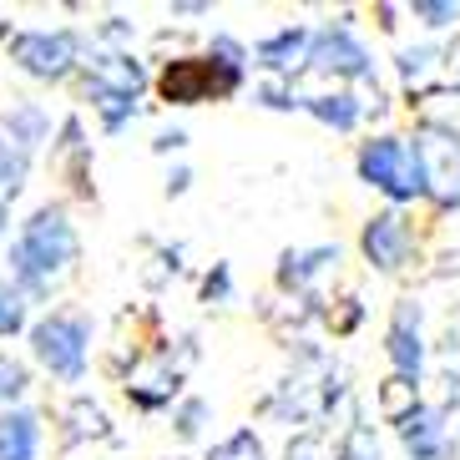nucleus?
Listing matches in <instances>:
<instances>
[{"mask_svg":"<svg viewBox=\"0 0 460 460\" xmlns=\"http://www.w3.org/2000/svg\"><path fill=\"white\" fill-rule=\"evenodd\" d=\"M21 324H26V298H21V288L0 279V334H15Z\"/></svg>","mask_w":460,"mask_h":460,"instance_id":"obj_16","label":"nucleus"},{"mask_svg":"<svg viewBox=\"0 0 460 460\" xmlns=\"http://www.w3.org/2000/svg\"><path fill=\"white\" fill-rule=\"evenodd\" d=\"M213 294H228V269H217V279H208V298Z\"/></svg>","mask_w":460,"mask_h":460,"instance_id":"obj_21","label":"nucleus"},{"mask_svg":"<svg viewBox=\"0 0 460 460\" xmlns=\"http://www.w3.org/2000/svg\"><path fill=\"white\" fill-rule=\"evenodd\" d=\"M208 460H269V456H263V440H258L253 430H238L233 440H223Z\"/></svg>","mask_w":460,"mask_h":460,"instance_id":"obj_15","label":"nucleus"},{"mask_svg":"<svg viewBox=\"0 0 460 460\" xmlns=\"http://www.w3.org/2000/svg\"><path fill=\"white\" fill-rule=\"evenodd\" d=\"M86 86H92V107L102 111V122L117 132L127 117H137V92H142V71L127 56H96L86 61Z\"/></svg>","mask_w":460,"mask_h":460,"instance_id":"obj_4","label":"nucleus"},{"mask_svg":"<svg viewBox=\"0 0 460 460\" xmlns=\"http://www.w3.org/2000/svg\"><path fill=\"white\" fill-rule=\"evenodd\" d=\"M198 420H203V405H188V415H182V435L198 430Z\"/></svg>","mask_w":460,"mask_h":460,"instance_id":"obj_20","label":"nucleus"},{"mask_svg":"<svg viewBox=\"0 0 460 460\" xmlns=\"http://www.w3.org/2000/svg\"><path fill=\"white\" fill-rule=\"evenodd\" d=\"M415 15H425V26H450V21L460 15V5H430V0H420Z\"/></svg>","mask_w":460,"mask_h":460,"instance_id":"obj_19","label":"nucleus"},{"mask_svg":"<svg viewBox=\"0 0 460 460\" xmlns=\"http://www.w3.org/2000/svg\"><path fill=\"white\" fill-rule=\"evenodd\" d=\"M0 238H5V203H0Z\"/></svg>","mask_w":460,"mask_h":460,"instance_id":"obj_22","label":"nucleus"},{"mask_svg":"<svg viewBox=\"0 0 460 460\" xmlns=\"http://www.w3.org/2000/svg\"><path fill=\"white\" fill-rule=\"evenodd\" d=\"M86 344H92V324H86L82 314H51V319L36 324V334H31L36 359H41L51 375H61V379H82Z\"/></svg>","mask_w":460,"mask_h":460,"instance_id":"obj_5","label":"nucleus"},{"mask_svg":"<svg viewBox=\"0 0 460 460\" xmlns=\"http://www.w3.org/2000/svg\"><path fill=\"white\" fill-rule=\"evenodd\" d=\"M390 359L394 369H400V379L420 375V359H425V349H420V309H400L394 314V329H390Z\"/></svg>","mask_w":460,"mask_h":460,"instance_id":"obj_10","label":"nucleus"},{"mask_svg":"<svg viewBox=\"0 0 460 460\" xmlns=\"http://www.w3.org/2000/svg\"><path fill=\"white\" fill-rule=\"evenodd\" d=\"M410 253V228L400 213H379L365 223V258L375 269H400Z\"/></svg>","mask_w":460,"mask_h":460,"instance_id":"obj_8","label":"nucleus"},{"mask_svg":"<svg viewBox=\"0 0 460 460\" xmlns=\"http://www.w3.org/2000/svg\"><path fill=\"white\" fill-rule=\"evenodd\" d=\"M359 177L369 188H379L385 198L405 203V198H425V167H420V152L400 137H379V142H365L359 152Z\"/></svg>","mask_w":460,"mask_h":460,"instance_id":"obj_2","label":"nucleus"},{"mask_svg":"<svg viewBox=\"0 0 460 460\" xmlns=\"http://www.w3.org/2000/svg\"><path fill=\"white\" fill-rule=\"evenodd\" d=\"M5 127H11L15 152H26V147H36V142H41L46 117H41V107H21V111H11V117H5Z\"/></svg>","mask_w":460,"mask_h":460,"instance_id":"obj_14","label":"nucleus"},{"mask_svg":"<svg viewBox=\"0 0 460 460\" xmlns=\"http://www.w3.org/2000/svg\"><path fill=\"white\" fill-rule=\"evenodd\" d=\"M21 182H26V152L0 142V192H21Z\"/></svg>","mask_w":460,"mask_h":460,"instance_id":"obj_17","label":"nucleus"},{"mask_svg":"<svg viewBox=\"0 0 460 460\" xmlns=\"http://www.w3.org/2000/svg\"><path fill=\"white\" fill-rule=\"evenodd\" d=\"M309 66L339 71V76H359V82H375V61H369V51L354 41L349 31H324V36H314Z\"/></svg>","mask_w":460,"mask_h":460,"instance_id":"obj_7","label":"nucleus"},{"mask_svg":"<svg viewBox=\"0 0 460 460\" xmlns=\"http://www.w3.org/2000/svg\"><path fill=\"white\" fill-rule=\"evenodd\" d=\"M41 450V425L26 410H5L0 415V460H36Z\"/></svg>","mask_w":460,"mask_h":460,"instance_id":"obj_9","label":"nucleus"},{"mask_svg":"<svg viewBox=\"0 0 460 460\" xmlns=\"http://www.w3.org/2000/svg\"><path fill=\"white\" fill-rule=\"evenodd\" d=\"M11 61H21V71L41 82H61L76 66V36L71 31H21L11 36Z\"/></svg>","mask_w":460,"mask_h":460,"instance_id":"obj_6","label":"nucleus"},{"mask_svg":"<svg viewBox=\"0 0 460 460\" xmlns=\"http://www.w3.org/2000/svg\"><path fill=\"white\" fill-rule=\"evenodd\" d=\"M309 46H314V31H279L273 41L258 46V61L269 71H294V66H309Z\"/></svg>","mask_w":460,"mask_h":460,"instance_id":"obj_11","label":"nucleus"},{"mask_svg":"<svg viewBox=\"0 0 460 460\" xmlns=\"http://www.w3.org/2000/svg\"><path fill=\"white\" fill-rule=\"evenodd\" d=\"M21 390H26V369L15 365V359H5V354H0V400H15Z\"/></svg>","mask_w":460,"mask_h":460,"instance_id":"obj_18","label":"nucleus"},{"mask_svg":"<svg viewBox=\"0 0 460 460\" xmlns=\"http://www.w3.org/2000/svg\"><path fill=\"white\" fill-rule=\"evenodd\" d=\"M238 82H243V71L228 66V61H213V56H182V61H167V71L157 76V92H163L172 107H198V102L233 96Z\"/></svg>","mask_w":460,"mask_h":460,"instance_id":"obj_3","label":"nucleus"},{"mask_svg":"<svg viewBox=\"0 0 460 460\" xmlns=\"http://www.w3.org/2000/svg\"><path fill=\"white\" fill-rule=\"evenodd\" d=\"M298 107H304V111H314L319 122L339 127V132H349V127L359 122V102H354V96H304Z\"/></svg>","mask_w":460,"mask_h":460,"instance_id":"obj_13","label":"nucleus"},{"mask_svg":"<svg viewBox=\"0 0 460 460\" xmlns=\"http://www.w3.org/2000/svg\"><path fill=\"white\" fill-rule=\"evenodd\" d=\"M76 263V228L61 208H41L31 213V223L21 228L11 248V269L26 288H51L61 273Z\"/></svg>","mask_w":460,"mask_h":460,"instance_id":"obj_1","label":"nucleus"},{"mask_svg":"<svg viewBox=\"0 0 460 460\" xmlns=\"http://www.w3.org/2000/svg\"><path fill=\"white\" fill-rule=\"evenodd\" d=\"M324 263H339V248H309V253H284V269H279V284L284 288H298L309 284L314 273Z\"/></svg>","mask_w":460,"mask_h":460,"instance_id":"obj_12","label":"nucleus"}]
</instances>
